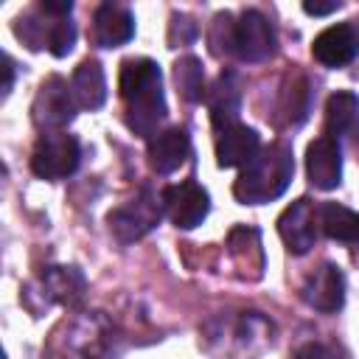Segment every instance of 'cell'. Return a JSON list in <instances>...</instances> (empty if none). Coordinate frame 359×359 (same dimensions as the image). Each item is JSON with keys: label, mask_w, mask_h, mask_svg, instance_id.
<instances>
[{"label": "cell", "mask_w": 359, "mask_h": 359, "mask_svg": "<svg viewBox=\"0 0 359 359\" xmlns=\"http://www.w3.org/2000/svg\"><path fill=\"white\" fill-rule=\"evenodd\" d=\"M118 90L126 101V126L140 137H154L165 118L163 73L157 62L146 56L126 59L118 73Z\"/></svg>", "instance_id": "1"}, {"label": "cell", "mask_w": 359, "mask_h": 359, "mask_svg": "<svg viewBox=\"0 0 359 359\" xmlns=\"http://www.w3.org/2000/svg\"><path fill=\"white\" fill-rule=\"evenodd\" d=\"M294 177V154L292 146L275 140L258 151V157L241 168L233 182V194L241 205H264L278 199Z\"/></svg>", "instance_id": "2"}, {"label": "cell", "mask_w": 359, "mask_h": 359, "mask_svg": "<svg viewBox=\"0 0 359 359\" xmlns=\"http://www.w3.org/2000/svg\"><path fill=\"white\" fill-rule=\"evenodd\" d=\"M14 34L34 50L45 48L50 50L53 56H67L76 45V25L70 17H59V14H50L45 11L42 6L20 14L14 20Z\"/></svg>", "instance_id": "3"}, {"label": "cell", "mask_w": 359, "mask_h": 359, "mask_svg": "<svg viewBox=\"0 0 359 359\" xmlns=\"http://www.w3.org/2000/svg\"><path fill=\"white\" fill-rule=\"evenodd\" d=\"M81 149L67 132H45L31 154V168L42 180H65L79 168Z\"/></svg>", "instance_id": "4"}, {"label": "cell", "mask_w": 359, "mask_h": 359, "mask_svg": "<svg viewBox=\"0 0 359 359\" xmlns=\"http://www.w3.org/2000/svg\"><path fill=\"white\" fill-rule=\"evenodd\" d=\"M160 216H163V199L151 191H140L135 199L109 210L107 222H109V230L115 233V238L129 244V241L143 238L149 230H154Z\"/></svg>", "instance_id": "5"}, {"label": "cell", "mask_w": 359, "mask_h": 359, "mask_svg": "<svg viewBox=\"0 0 359 359\" xmlns=\"http://www.w3.org/2000/svg\"><path fill=\"white\" fill-rule=\"evenodd\" d=\"M76 101H73V93H70V84L62 79V76H48L39 90H36V98L31 104V115H34V123L42 129V132H65V126L73 121L76 115Z\"/></svg>", "instance_id": "6"}, {"label": "cell", "mask_w": 359, "mask_h": 359, "mask_svg": "<svg viewBox=\"0 0 359 359\" xmlns=\"http://www.w3.org/2000/svg\"><path fill=\"white\" fill-rule=\"evenodd\" d=\"M275 53V31L258 8L241 11L233 22V56L241 62H264Z\"/></svg>", "instance_id": "7"}, {"label": "cell", "mask_w": 359, "mask_h": 359, "mask_svg": "<svg viewBox=\"0 0 359 359\" xmlns=\"http://www.w3.org/2000/svg\"><path fill=\"white\" fill-rule=\"evenodd\" d=\"M160 199H163V213L177 227H182V230H191V227L202 224L205 216H208V210H210L208 191L199 182H194V180H182L177 185L163 188Z\"/></svg>", "instance_id": "8"}, {"label": "cell", "mask_w": 359, "mask_h": 359, "mask_svg": "<svg viewBox=\"0 0 359 359\" xmlns=\"http://www.w3.org/2000/svg\"><path fill=\"white\" fill-rule=\"evenodd\" d=\"M278 233L289 252L303 255L314 247L320 233V208H314L311 199H294L280 216H278Z\"/></svg>", "instance_id": "9"}, {"label": "cell", "mask_w": 359, "mask_h": 359, "mask_svg": "<svg viewBox=\"0 0 359 359\" xmlns=\"http://www.w3.org/2000/svg\"><path fill=\"white\" fill-rule=\"evenodd\" d=\"M306 174L314 188L331 191L342 182V149L339 140L331 135H323L309 143L306 149Z\"/></svg>", "instance_id": "10"}, {"label": "cell", "mask_w": 359, "mask_h": 359, "mask_svg": "<svg viewBox=\"0 0 359 359\" xmlns=\"http://www.w3.org/2000/svg\"><path fill=\"white\" fill-rule=\"evenodd\" d=\"M359 53V36L351 22H337L320 31L311 42V56L325 67H345Z\"/></svg>", "instance_id": "11"}, {"label": "cell", "mask_w": 359, "mask_h": 359, "mask_svg": "<svg viewBox=\"0 0 359 359\" xmlns=\"http://www.w3.org/2000/svg\"><path fill=\"white\" fill-rule=\"evenodd\" d=\"M205 101H208V109H210V123L219 132L236 126L238 112H241V79L233 70H222L216 76V81L208 87Z\"/></svg>", "instance_id": "12"}, {"label": "cell", "mask_w": 359, "mask_h": 359, "mask_svg": "<svg viewBox=\"0 0 359 359\" xmlns=\"http://www.w3.org/2000/svg\"><path fill=\"white\" fill-rule=\"evenodd\" d=\"M303 300L317 311H337L345 303V275L337 264H320L303 280Z\"/></svg>", "instance_id": "13"}, {"label": "cell", "mask_w": 359, "mask_h": 359, "mask_svg": "<svg viewBox=\"0 0 359 359\" xmlns=\"http://www.w3.org/2000/svg\"><path fill=\"white\" fill-rule=\"evenodd\" d=\"M261 137L252 126H244V123H236L224 132H219L216 137V163L222 168H244L250 165L258 151H261Z\"/></svg>", "instance_id": "14"}, {"label": "cell", "mask_w": 359, "mask_h": 359, "mask_svg": "<svg viewBox=\"0 0 359 359\" xmlns=\"http://www.w3.org/2000/svg\"><path fill=\"white\" fill-rule=\"evenodd\" d=\"M135 36V14L121 3H101L93 14V42L98 48H118Z\"/></svg>", "instance_id": "15"}, {"label": "cell", "mask_w": 359, "mask_h": 359, "mask_svg": "<svg viewBox=\"0 0 359 359\" xmlns=\"http://www.w3.org/2000/svg\"><path fill=\"white\" fill-rule=\"evenodd\" d=\"M191 154V137L185 129L171 126L149 140V165L157 174H174Z\"/></svg>", "instance_id": "16"}, {"label": "cell", "mask_w": 359, "mask_h": 359, "mask_svg": "<svg viewBox=\"0 0 359 359\" xmlns=\"http://www.w3.org/2000/svg\"><path fill=\"white\" fill-rule=\"evenodd\" d=\"M70 93L79 109H98L107 101V79L95 59H84L70 76Z\"/></svg>", "instance_id": "17"}, {"label": "cell", "mask_w": 359, "mask_h": 359, "mask_svg": "<svg viewBox=\"0 0 359 359\" xmlns=\"http://www.w3.org/2000/svg\"><path fill=\"white\" fill-rule=\"evenodd\" d=\"M227 252L238 264V269H244V275L261 278L264 250H261V233L255 227H247V224L233 227L227 236Z\"/></svg>", "instance_id": "18"}, {"label": "cell", "mask_w": 359, "mask_h": 359, "mask_svg": "<svg viewBox=\"0 0 359 359\" xmlns=\"http://www.w3.org/2000/svg\"><path fill=\"white\" fill-rule=\"evenodd\" d=\"M325 129L331 137L353 135L359 129V95L351 90H337L325 101Z\"/></svg>", "instance_id": "19"}, {"label": "cell", "mask_w": 359, "mask_h": 359, "mask_svg": "<svg viewBox=\"0 0 359 359\" xmlns=\"http://www.w3.org/2000/svg\"><path fill=\"white\" fill-rule=\"evenodd\" d=\"M320 230L331 241L359 244V213L339 202H323L320 205Z\"/></svg>", "instance_id": "20"}, {"label": "cell", "mask_w": 359, "mask_h": 359, "mask_svg": "<svg viewBox=\"0 0 359 359\" xmlns=\"http://www.w3.org/2000/svg\"><path fill=\"white\" fill-rule=\"evenodd\" d=\"M42 289L59 303H79L84 294V275L76 266H48L42 272Z\"/></svg>", "instance_id": "21"}, {"label": "cell", "mask_w": 359, "mask_h": 359, "mask_svg": "<svg viewBox=\"0 0 359 359\" xmlns=\"http://www.w3.org/2000/svg\"><path fill=\"white\" fill-rule=\"evenodd\" d=\"M174 81H177V90L185 101L196 104L202 101L205 95V70H202V62L196 56H180L174 62Z\"/></svg>", "instance_id": "22"}, {"label": "cell", "mask_w": 359, "mask_h": 359, "mask_svg": "<svg viewBox=\"0 0 359 359\" xmlns=\"http://www.w3.org/2000/svg\"><path fill=\"white\" fill-rule=\"evenodd\" d=\"M280 112L286 115V123H300L309 112V81L303 76H294L283 93H280Z\"/></svg>", "instance_id": "23"}, {"label": "cell", "mask_w": 359, "mask_h": 359, "mask_svg": "<svg viewBox=\"0 0 359 359\" xmlns=\"http://www.w3.org/2000/svg\"><path fill=\"white\" fill-rule=\"evenodd\" d=\"M233 17L230 14H216L213 22H210V31H208V42H210V50L216 56L227 53L233 56Z\"/></svg>", "instance_id": "24"}, {"label": "cell", "mask_w": 359, "mask_h": 359, "mask_svg": "<svg viewBox=\"0 0 359 359\" xmlns=\"http://www.w3.org/2000/svg\"><path fill=\"white\" fill-rule=\"evenodd\" d=\"M194 39H196V25H194L188 17L174 14L171 28H168V42L177 48V45H188V42H194Z\"/></svg>", "instance_id": "25"}, {"label": "cell", "mask_w": 359, "mask_h": 359, "mask_svg": "<svg viewBox=\"0 0 359 359\" xmlns=\"http://www.w3.org/2000/svg\"><path fill=\"white\" fill-rule=\"evenodd\" d=\"M292 359H339V356H337L334 348H328V345H323V342H306L303 348L294 351Z\"/></svg>", "instance_id": "26"}, {"label": "cell", "mask_w": 359, "mask_h": 359, "mask_svg": "<svg viewBox=\"0 0 359 359\" xmlns=\"http://www.w3.org/2000/svg\"><path fill=\"white\" fill-rule=\"evenodd\" d=\"M342 3H303V11L306 14H314V17H323V14H331V11H337Z\"/></svg>", "instance_id": "27"}, {"label": "cell", "mask_w": 359, "mask_h": 359, "mask_svg": "<svg viewBox=\"0 0 359 359\" xmlns=\"http://www.w3.org/2000/svg\"><path fill=\"white\" fill-rule=\"evenodd\" d=\"M3 95L11 90V79H14V62H11V56H3Z\"/></svg>", "instance_id": "28"}, {"label": "cell", "mask_w": 359, "mask_h": 359, "mask_svg": "<svg viewBox=\"0 0 359 359\" xmlns=\"http://www.w3.org/2000/svg\"><path fill=\"white\" fill-rule=\"evenodd\" d=\"M356 36H359V22H356Z\"/></svg>", "instance_id": "29"}]
</instances>
